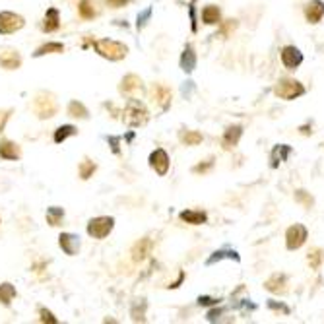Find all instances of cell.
<instances>
[{
    "label": "cell",
    "instance_id": "2",
    "mask_svg": "<svg viewBox=\"0 0 324 324\" xmlns=\"http://www.w3.org/2000/svg\"><path fill=\"white\" fill-rule=\"evenodd\" d=\"M148 109L144 107V103H140L138 99H130L124 109V120L128 122L130 126H142L148 122Z\"/></svg>",
    "mask_w": 324,
    "mask_h": 324
},
{
    "label": "cell",
    "instance_id": "36",
    "mask_svg": "<svg viewBox=\"0 0 324 324\" xmlns=\"http://www.w3.org/2000/svg\"><path fill=\"white\" fill-rule=\"evenodd\" d=\"M212 165H214V161L210 159L208 163H200V165H196L192 171H195V173H206V171H210V169H212Z\"/></svg>",
    "mask_w": 324,
    "mask_h": 324
},
{
    "label": "cell",
    "instance_id": "30",
    "mask_svg": "<svg viewBox=\"0 0 324 324\" xmlns=\"http://www.w3.org/2000/svg\"><path fill=\"white\" fill-rule=\"evenodd\" d=\"M221 258L239 260V254L235 252V250H217V252H214V254L208 258V266H210V264H214V262H217V260H221Z\"/></svg>",
    "mask_w": 324,
    "mask_h": 324
},
{
    "label": "cell",
    "instance_id": "20",
    "mask_svg": "<svg viewBox=\"0 0 324 324\" xmlns=\"http://www.w3.org/2000/svg\"><path fill=\"white\" fill-rule=\"evenodd\" d=\"M264 287L272 293H285V276H281V274H274L270 280H266Z\"/></svg>",
    "mask_w": 324,
    "mask_h": 324
},
{
    "label": "cell",
    "instance_id": "44",
    "mask_svg": "<svg viewBox=\"0 0 324 324\" xmlns=\"http://www.w3.org/2000/svg\"><path fill=\"white\" fill-rule=\"evenodd\" d=\"M301 132H303V134H309V132H311V130H309V126H303V128H301Z\"/></svg>",
    "mask_w": 324,
    "mask_h": 324
},
{
    "label": "cell",
    "instance_id": "41",
    "mask_svg": "<svg viewBox=\"0 0 324 324\" xmlns=\"http://www.w3.org/2000/svg\"><path fill=\"white\" fill-rule=\"evenodd\" d=\"M270 307L272 309H276V311H283V313H289V309L287 307H283V305H278V303L270 301Z\"/></svg>",
    "mask_w": 324,
    "mask_h": 324
},
{
    "label": "cell",
    "instance_id": "31",
    "mask_svg": "<svg viewBox=\"0 0 324 324\" xmlns=\"http://www.w3.org/2000/svg\"><path fill=\"white\" fill-rule=\"evenodd\" d=\"M95 169H98L95 163L89 161V159H84V161L80 163V177H82V179H89L91 175L95 173Z\"/></svg>",
    "mask_w": 324,
    "mask_h": 324
},
{
    "label": "cell",
    "instance_id": "35",
    "mask_svg": "<svg viewBox=\"0 0 324 324\" xmlns=\"http://www.w3.org/2000/svg\"><path fill=\"white\" fill-rule=\"evenodd\" d=\"M39 316H41V322H49V324L58 322V320L53 316V313H51V311H47V309H41V311H39Z\"/></svg>",
    "mask_w": 324,
    "mask_h": 324
},
{
    "label": "cell",
    "instance_id": "8",
    "mask_svg": "<svg viewBox=\"0 0 324 324\" xmlns=\"http://www.w3.org/2000/svg\"><path fill=\"white\" fill-rule=\"evenodd\" d=\"M0 66L6 70H16L22 66V56L16 49H0Z\"/></svg>",
    "mask_w": 324,
    "mask_h": 324
},
{
    "label": "cell",
    "instance_id": "11",
    "mask_svg": "<svg viewBox=\"0 0 324 324\" xmlns=\"http://www.w3.org/2000/svg\"><path fill=\"white\" fill-rule=\"evenodd\" d=\"M281 62H283L285 68L295 70V68L303 62L301 51H299L297 47H283V49H281Z\"/></svg>",
    "mask_w": 324,
    "mask_h": 324
},
{
    "label": "cell",
    "instance_id": "24",
    "mask_svg": "<svg viewBox=\"0 0 324 324\" xmlns=\"http://www.w3.org/2000/svg\"><path fill=\"white\" fill-rule=\"evenodd\" d=\"M14 297H16V287L12 283H2L0 285V303L2 305H10Z\"/></svg>",
    "mask_w": 324,
    "mask_h": 324
},
{
    "label": "cell",
    "instance_id": "21",
    "mask_svg": "<svg viewBox=\"0 0 324 324\" xmlns=\"http://www.w3.org/2000/svg\"><path fill=\"white\" fill-rule=\"evenodd\" d=\"M181 219H183V221H186V223H192V225H202V223H206L208 216H206L204 212L184 210V212H181Z\"/></svg>",
    "mask_w": 324,
    "mask_h": 324
},
{
    "label": "cell",
    "instance_id": "23",
    "mask_svg": "<svg viewBox=\"0 0 324 324\" xmlns=\"http://www.w3.org/2000/svg\"><path fill=\"white\" fill-rule=\"evenodd\" d=\"M219 18H221V14H219V8H217V6H206L204 12H202V20H204V23H208V25L217 23Z\"/></svg>",
    "mask_w": 324,
    "mask_h": 324
},
{
    "label": "cell",
    "instance_id": "40",
    "mask_svg": "<svg viewBox=\"0 0 324 324\" xmlns=\"http://www.w3.org/2000/svg\"><path fill=\"white\" fill-rule=\"evenodd\" d=\"M198 303H200V305H216L217 299H212V297H200Z\"/></svg>",
    "mask_w": 324,
    "mask_h": 324
},
{
    "label": "cell",
    "instance_id": "37",
    "mask_svg": "<svg viewBox=\"0 0 324 324\" xmlns=\"http://www.w3.org/2000/svg\"><path fill=\"white\" fill-rule=\"evenodd\" d=\"M12 111H0V132L4 130V126H6V122H8V119H10Z\"/></svg>",
    "mask_w": 324,
    "mask_h": 324
},
{
    "label": "cell",
    "instance_id": "22",
    "mask_svg": "<svg viewBox=\"0 0 324 324\" xmlns=\"http://www.w3.org/2000/svg\"><path fill=\"white\" fill-rule=\"evenodd\" d=\"M289 153H291L289 146H276L274 151H272V167H278L281 161H285Z\"/></svg>",
    "mask_w": 324,
    "mask_h": 324
},
{
    "label": "cell",
    "instance_id": "6",
    "mask_svg": "<svg viewBox=\"0 0 324 324\" xmlns=\"http://www.w3.org/2000/svg\"><path fill=\"white\" fill-rule=\"evenodd\" d=\"M25 25L20 14H14V12H0V33L2 35H8V33H16L18 29H22Z\"/></svg>",
    "mask_w": 324,
    "mask_h": 324
},
{
    "label": "cell",
    "instance_id": "38",
    "mask_svg": "<svg viewBox=\"0 0 324 324\" xmlns=\"http://www.w3.org/2000/svg\"><path fill=\"white\" fill-rule=\"evenodd\" d=\"M109 6H113V8H122V6H126L130 0H107Z\"/></svg>",
    "mask_w": 324,
    "mask_h": 324
},
{
    "label": "cell",
    "instance_id": "3",
    "mask_svg": "<svg viewBox=\"0 0 324 324\" xmlns=\"http://www.w3.org/2000/svg\"><path fill=\"white\" fill-rule=\"evenodd\" d=\"M33 111H35V115L39 119H51L58 111L56 99L51 93H39L37 98L33 99Z\"/></svg>",
    "mask_w": 324,
    "mask_h": 324
},
{
    "label": "cell",
    "instance_id": "28",
    "mask_svg": "<svg viewBox=\"0 0 324 324\" xmlns=\"http://www.w3.org/2000/svg\"><path fill=\"white\" fill-rule=\"evenodd\" d=\"M62 217H64V210L62 208H49L47 210V221L51 223V225H60V221H62Z\"/></svg>",
    "mask_w": 324,
    "mask_h": 324
},
{
    "label": "cell",
    "instance_id": "12",
    "mask_svg": "<svg viewBox=\"0 0 324 324\" xmlns=\"http://www.w3.org/2000/svg\"><path fill=\"white\" fill-rule=\"evenodd\" d=\"M142 80L136 74H128L124 76V80L120 82V93L124 95H138L142 93Z\"/></svg>",
    "mask_w": 324,
    "mask_h": 324
},
{
    "label": "cell",
    "instance_id": "43",
    "mask_svg": "<svg viewBox=\"0 0 324 324\" xmlns=\"http://www.w3.org/2000/svg\"><path fill=\"white\" fill-rule=\"evenodd\" d=\"M219 314H221V311H210V314H208V318H210V320H216Z\"/></svg>",
    "mask_w": 324,
    "mask_h": 324
},
{
    "label": "cell",
    "instance_id": "33",
    "mask_svg": "<svg viewBox=\"0 0 324 324\" xmlns=\"http://www.w3.org/2000/svg\"><path fill=\"white\" fill-rule=\"evenodd\" d=\"M181 138H183V142L186 146H198V144L202 142V134H200V132H195V130H188V132H184Z\"/></svg>",
    "mask_w": 324,
    "mask_h": 324
},
{
    "label": "cell",
    "instance_id": "1",
    "mask_svg": "<svg viewBox=\"0 0 324 324\" xmlns=\"http://www.w3.org/2000/svg\"><path fill=\"white\" fill-rule=\"evenodd\" d=\"M93 47L107 60H120V58H124L128 54V47L126 45L119 43V41H113V39H99V41L93 43Z\"/></svg>",
    "mask_w": 324,
    "mask_h": 324
},
{
    "label": "cell",
    "instance_id": "18",
    "mask_svg": "<svg viewBox=\"0 0 324 324\" xmlns=\"http://www.w3.org/2000/svg\"><path fill=\"white\" fill-rule=\"evenodd\" d=\"M60 27V18H58V10L56 8H49L47 14H45V20H43V29L47 33L56 31Z\"/></svg>",
    "mask_w": 324,
    "mask_h": 324
},
{
    "label": "cell",
    "instance_id": "17",
    "mask_svg": "<svg viewBox=\"0 0 324 324\" xmlns=\"http://www.w3.org/2000/svg\"><path fill=\"white\" fill-rule=\"evenodd\" d=\"M150 250H151L150 239H140V241L132 247V260H134V262H142V260H146V256L150 254Z\"/></svg>",
    "mask_w": 324,
    "mask_h": 324
},
{
    "label": "cell",
    "instance_id": "14",
    "mask_svg": "<svg viewBox=\"0 0 324 324\" xmlns=\"http://www.w3.org/2000/svg\"><path fill=\"white\" fill-rule=\"evenodd\" d=\"M58 245H60V249L64 250L68 256H74L80 250V237H76L72 233H62L58 237Z\"/></svg>",
    "mask_w": 324,
    "mask_h": 324
},
{
    "label": "cell",
    "instance_id": "7",
    "mask_svg": "<svg viewBox=\"0 0 324 324\" xmlns=\"http://www.w3.org/2000/svg\"><path fill=\"white\" fill-rule=\"evenodd\" d=\"M307 241V227L301 225V223H295L287 229L285 233V245L289 250H297L303 247V243Z\"/></svg>",
    "mask_w": 324,
    "mask_h": 324
},
{
    "label": "cell",
    "instance_id": "34",
    "mask_svg": "<svg viewBox=\"0 0 324 324\" xmlns=\"http://www.w3.org/2000/svg\"><path fill=\"white\" fill-rule=\"evenodd\" d=\"M295 200L301 202L305 208H311V206H313V198L307 195L305 190H297V192H295Z\"/></svg>",
    "mask_w": 324,
    "mask_h": 324
},
{
    "label": "cell",
    "instance_id": "29",
    "mask_svg": "<svg viewBox=\"0 0 324 324\" xmlns=\"http://www.w3.org/2000/svg\"><path fill=\"white\" fill-rule=\"evenodd\" d=\"M68 115H72L76 119H87V109L80 101H72L68 105Z\"/></svg>",
    "mask_w": 324,
    "mask_h": 324
},
{
    "label": "cell",
    "instance_id": "19",
    "mask_svg": "<svg viewBox=\"0 0 324 324\" xmlns=\"http://www.w3.org/2000/svg\"><path fill=\"white\" fill-rule=\"evenodd\" d=\"M196 66V54L195 49L190 45H186V49L183 51V56H181V68L184 72H192Z\"/></svg>",
    "mask_w": 324,
    "mask_h": 324
},
{
    "label": "cell",
    "instance_id": "10",
    "mask_svg": "<svg viewBox=\"0 0 324 324\" xmlns=\"http://www.w3.org/2000/svg\"><path fill=\"white\" fill-rule=\"evenodd\" d=\"M150 165L157 175L167 173V171H169V155H167V151L161 150V148L153 151L150 155Z\"/></svg>",
    "mask_w": 324,
    "mask_h": 324
},
{
    "label": "cell",
    "instance_id": "25",
    "mask_svg": "<svg viewBox=\"0 0 324 324\" xmlns=\"http://www.w3.org/2000/svg\"><path fill=\"white\" fill-rule=\"evenodd\" d=\"M76 132V126H72V124H64V126H60V128L54 130V142L56 144H60V142H64L68 136H74Z\"/></svg>",
    "mask_w": 324,
    "mask_h": 324
},
{
    "label": "cell",
    "instance_id": "4",
    "mask_svg": "<svg viewBox=\"0 0 324 324\" xmlns=\"http://www.w3.org/2000/svg\"><path fill=\"white\" fill-rule=\"evenodd\" d=\"M274 93L280 99L291 101V99L301 98L303 93H305V87L297 80H281V82H278V86L274 87Z\"/></svg>",
    "mask_w": 324,
    "mask_h": 324
},
{
    "label": "cell",
    "instance_id": "39",
    "mask_svg": "<svg viewBox=\"0 0 324 324\" xmlns=\"http://www.w3.org/2000/svg\"><path fill=\"white\" fill-rule=\"evenodd\" d=\"M150 16H151V10H150V8L144 12L142 16H138V27H144V23H146V20H148Z\"/></svg>",
    "mask_w": 324,
    "mask_h": 324
},
{
    "label": "cell",
    "instance_id": "42",
    "mask_svg": "<svg viewBox=\"0 0 324 324\" xmlns=\"http://www.w3.org/2000/svg\"><path fill=\"white\" fill-rule=\"evenodd\" d=\"M109 142L113 144V151L119 153V146H117V144H119V138H109Z\"/></svg>",
    "mask_w": 324,
    "mask_h": 324
},
{
    "label": "cell",
    "instance_id": "9",
    "mask_svg": "<svg viewBox=\"0 0 324 324\" xmlns=\"http://www.w3.org/2000/svg\"><path fill=\"white\" fill-rule=\"evenodd\" d=\"M150 95L153 103H157L161 109H167L171 105V89L163 84H153L150 89Z\"/></svg>",
    "mask_w": 324,
    "mask_h": 324
},
{
    "label": "cell",
    "instance_id": "27",
    "mask_svg": "<svg viewBox=\"0 0 324 324\" xmlns=\"http://www.w3.org/2000/svg\"><path fill=\"white\" fill-rule=\"evenodd\" d=\"M51 53H64V45L62 43H47L43 47H39L35 51V56H43V54H51Z\"/></svg>",
    "mask_w": 324,
    "mask_h": 324
},
{
    "label": "cell",
    "instance_id": "15",
    "mask_svg": "<svg viewBox=\"0 0 324 324\" xmlns=\"http://www.w3.org/2000/svg\"><path fill=\"white\" fill-rule=\"evenodd\" d=\"M20 155H22V150H20L18 144H14V142L10 140L0 142V157H2V159L16 161V159H20Z\"/></svg>",
    "mask_w": 324,
    "mask_h": 324
},
{
    "label": "cell",
    "instance_id": "5",
    "mask_svg": "<svg viewBox=\"0 0 324 324\" xmlns=\"http://www.w3.org/2000/svg\"><path fill=\"white\" fill-rule=\"evenodd\" d=\"M115 219L113 217H93L87 223V233L93 239H105L113 231Z\"/></svg>",
    "mask_w": 324,
    "mask_h": 324
},
{
    "label": "cell",
    "instance_id": "16",
    "mask_svg": "<svg viewBox=\"0 0 324 324\" xmlns=\"http://www.w3.org/2000/svg\"><path fill=\"white\" fill-rule=\"evenodd\" d=\"M241 134H243V128L241 126H229L225 130V134H223V138H221V144H223V148L225 150H231V148H235L241 140Z\"/></svg>",
    "mask_w": 324,
    "mask_h": 324
},
{
    "label": "cell",
    "instance_id": "13",
    "mask_svg": "<svg viewBox=\"0 0 324 324\" xmlns=\"http://www.w3.org/2000/svg\"><path fill=\"white\" fill-rule=\"evenodd\" d=\"M324 16V2L322 0H311L305 6V18L309 23H318Z\"/></svg>",
    "mask_w": 324,
    "mask_h": 324
},
{
    "label": "cell",
    "instance_id": "26",
    "mask_svg": "<svg viewBox=\"0 0 324 324\" xmlns=\"http://www.w3.org/2000/svg\"><path fill=\"white\" fill-rule=\"evenodd\" d=\"M78 12H80V16H82L84 20H91V18L95 16L93 2H91V0H80V4H78Z\"/></svg>",
    "mask_w": 324,
    "mask_h": 324
},
{
    "label": "cell",
    "instance_id": "32",
    "mask_svg": "<svg viewBox=\"0 0 324 324\" xmlns=\"http://www.w3.org/2000/svg\"><path fill=\"white\" fill-rule=\"evenodd\" d=\"M322 260H324V252L320 249H314L309 252V264H311L313 270H318V268H320Z\"/></svg>",
    "mask_w": 324,
    "mask_h": 324
}]
</instances>
